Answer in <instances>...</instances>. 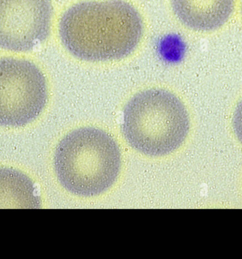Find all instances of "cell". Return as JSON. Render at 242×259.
Returning <instances> with one entry per match:
<instances>
[{"instance_id": "6da1fadb", "label": "cell", "mask_w": 242, "mask_h": 259, "mask_svg": "<svg viewBox=\"0 0 242 259\" xmlns=\"http://www.w3.org/2000/svg\"><path fill=\"white\" fill-rule=\"evenodd\" d=\"M143 32L141 14L125 0L80 2L66 10L59 23L64 48L75 58L90 62L127 58Z\"/></svg>"}, {"instance_id": "7a4b0ae2", "label": "cell", "mask_w": 242, "mask_h": 259, "mask_svg": "<svg viewBox=\"0 0 242 259\" xmlns=\"http://www.w3.org/2000/svg\"><path fill=\"white\" fill-rule=\"evenodd\" d=\"M117 143L107 132L82 127L64 137L55 150L54 165L61 185L75 195L91 197L114 185L121 169Z\"/></svg>"}, {"instance_id": "3957f363", "label": "cell", "mask_w": 242, "mask_h": 259, "mask_svg": "<svg viewBox=\"0 0 242 259\" xmlns=\"http://www.w3.org/2000/svg\"><path fill=\"white\" fill-rule=\"evenodd\" d=\"M122 130L134 149L160 156L182 146L189 132L190 118L185 105L173 93L148 89L134 95L125 105Z\"/></svg>"}, {"instance_id": "277c9868", "label": "cell", "mask_w": 242, "mask_h": 259, "mask_svg": "<svg viewBox=\"0 0 242 259\" xmlns=\"http://www.w3.org/2000/svg\"><path fill=\"white\" fill-rule=\"evenodd\" d=\"M47 81L30 61L0 59V126L21 127L40 116L47 104Z\"/></svg>"}, {"instance_id": "5b68a950", "label": "cell", "mask_w": 242, "mask_h": 259, "mask_svg": "<svg viewBox=\"0 0 242 259\" xmlns=\"http://www.w3.org/2000/svg\"><path fill=\"white\" fill-rule=\"evenodd\" d=\"M53 16L51 0H0V48L33 51L49 37Z\"/></svg>"}, {"instance_id": "8992f818", "label": "cell", "mask_w": 242, "mask_h": 259, "mask_svg": "<svg viewBox=\"0 0 242 259\" xmlns=\"http://www.w3.org/2000/svg\"><path fill=\"white\" fill-rule=\"evenodd\" d=\"M172 10L190 29L211 32L221 28L231 17L235 0H171Z\"/></svg>"}, {"instance_id": "52a82bcc", "label": "cell", "mask_w": 242, "mask_h": 259, "mask_svg": "<svg viewBox=\"0 0 242 259\" xmlns=\"http://www.w3.org/2000/svg\"><path fill=\"white\" fill-rule=\"evenodd\" d=\"M41 201L29 177L11 168H0V209H39Z\"/></svg>"}, {"instance_id": "ba28073f", "label": "cell", "mask_w": 242, "mask_h": 259, "mask_svg": "<svg viewBox=\"0 0 242 259\" xmlns=\"http://www.w3.org/2000/svg\"><path fill=\"white\" fill-rule=\"evenodd\" d=\"M234 133L242 144V99L236 105L232 119Z\"/></svg>"}, {"instance_id": "9c48e42d", "label": "cell", "mask_w": 242, "mask_h": 259, "mask_svg": "<svg viewBox=\"0 0 242 259\" xmlns=\"http://www.w3.org/2000/svg\"><path fill=\"white\" fill-rule=\"evenodd\" d=\"M241 13H242V4H241Z\"/></svg>"}]
</instances>
